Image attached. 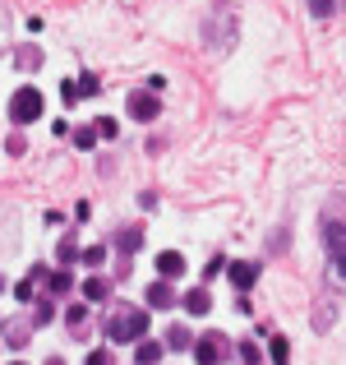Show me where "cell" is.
<instances>
[{"mask_svg": "<svg viewBox=\"0 0 346 365\" xmlns=\"http://www.w3.org/2000/svg\"><path fill=\"white\" fill-rule=\"evenodd\" d=\"M143 296H148V310H171V305H176V292H171L167 282H152Z\"/></svg>", "mask_w": 346, "mask_h": 365, "instance_id": "cell-7", "label": "cell"}, {"mask_svg": "<svg viewBox=\"0 0 346 365\" xmlns=\"http://www.w3.org/2000/svg\"><path fill=\"white\" fill-rule=\"evenodd\" d=\"M157 273H162V282H167V277H180L185 273V259H180L176 250H162L157 255Z\"/></svg>", "mask_w": 346, "mask_h": 365, "instance_id": "cell-8", "label": "cell"}, {"mask_svg": "<svg viewBox=\"0 0 346 365\" xmlns=\"http://www.w3.org/2000/svg\"><path fill=\"white\" fill-rule=\"evenodd\" d=\"M98 88H102V83L93 79V74H83V79H79V93H88V98H93V93H98Z\"/></svg>", "mask_w": 346, "mask_h": 365, "instance_id": "cell-25", "label": "cell"}, {"mask_svg": "<svg viewBox=\"0 0 346 365\" xmlns=\"http://www.w3.org/2000/svg\"><path fill=\"white\" fill-rule=\"evenodd\" d=\"M323 241L332 250V268H337V277H346V227L342 222H323Z\"/></svg>", "mask_w": 346, "mask_h": 365, "instance_id": "cell-4", "label": "cell"}, {"mask_svg": "<svg viewBox=\"0 0 346 365\" xmlns=\"http://www.w3.org/2000/svg\"><path fill=\"white\" fill-rule=\"evenodd\" d=\"M74 255H79V245H74V236H65L61 241V264H74Z\"/></svg>", "mask_w": 346, "mask_h": 365, "instance_id": "cell-19", "label": "cell"}, {"mask_svg": "<svg viewBox=\"0 0 346 365\" xmlns=\"http://www.w3.org/2000/svg\"><path fill=\"white\" fill-rule=\"evenodd\" d=\"M51 319H56V305L42 301V305H37V324H51Z\"/></svg>", "mask_w": 346, "mask_h": 365, "instance_id": "cell-22", "label": "cell"}, {"mask_svg": "<svg viewBox=\"0 0 346 365\" xmlns=\"http://www.w3.org/2000/svg\"><path fill=\"white\" fill-rule=\"evenodd\" d=\"M42 107H46V98H42V88H19L14 98H9V120L14 125H33L37 116H42Z\"/></svg>", "mask_w": 346, "mask_h": 365, "instance_id": "cell-2", "label": "cell"}, {"mask_svg": "<svg viewBox=\"0 0 346 365\" xmlns=\"http://www.w3.org/2000/svg\"><path fill=\"white\" fill-rule=\"evenodd\" d=\"M167 347H194V342H189V329H171V338H167Z\"/></svg>", "mask_w": 346, "mask_h": 365, "instance_id": "cell-18", "label": "cell"}, {"mask_svg": "<svg viewBox=\"0 0 346 365\" xmlns=\"http://www.w3.org/2000/svg\"><path fill=\"white\" fill-rule=\"evenodd\" d=\"M46 282H51V292H70V273H65V268H61V273H51Z\"/></svg>", "mask_w": 346, "mask_h": 365, "instance_id": "cell-20", "label": "cell"}, {"mask_svg": "<svg viewBox=\"0 0 346 365\" xmlns=\"http://www.w3.org/2000/svg\"><path fill=\"white\" fill-rule=\"evenodd\" d=\"M9 365H23V361H9Z\"/></svg>", "mask_w": 346, "mask_h": 365, "instance_id": "cell-27", "label": "cell"}, {"mask_svg": "<svg viewBox=\"0 0 346 365\" xmlns=\"http://www.w3.org/2000/svg\"><path fill=\"white\" fill-rule=\"evenodd\" d=\"M98 139H102V134H98V125H83V130H74V143H79V148H93Z\"/></svg>", "mask_w": 346, "mask_h": 365, "instance_id": "cell-14", "label": "cell"}, {"mask_svg": "<svg viewBox=\"0 0 346 365\" xmlns=\"http://www.w3.org/2000/svg\"><path fill=\"white\" fill-rule=\"evenodd\" d=\"M28 338H33V333H28V329H14V324H9V329H5V342H9V347H14V351L23 347Z\"/></svg>", "mask_w": 346, "mask_h": 365, "instance_id": "cell-16", "label": "cell"}, {"mask_svg": "<svg viewBox=\"0 0 346 365\" xmlns=\"http://www.w3.org/2000/svg\"><path fill=\"white\" fill-rule=\"evenodd\" d=\"M88 365H111V351L107 347H93L88 351Z\"/></svg>", "mask_w": 346, "mask_h": 365, "instance_id": "cell-21", "label": "cell"}, {"mask_svg": "<svg viewBox=\"0 0 346 365\" xmlns=\"http://www.w3.org/2000/svg\"><path fill=\"white\" fill-rule=\"evenodd\" d=\"M83 264H88V268H102V259H107V245H88V250H83Z\"/></svg>", "mask_w": 346, "mask_h": 365, "instance_id": "cell-15", "label": "cell"}, {"mask_svg": "<svg viewBox=\"0 0 346 365\" xmlns=\"http://www.w3.org/2000/svg\"><path fill=\"white\" fill-rule=\"evenodd\" d=\"M226 277H231V287H236V292H249V287L258 282V264H231Z\"/></svg>", "mask_w": 346, "mask_h": 365, "instance_id": "cell-6", "label": "cell"}, {"mask_svg": "<svg viewBox=\"0 0 346 365\" xmlns=\"http://www.w3.org/2000/svg\"><path fill=\"white\" fill-rule=\"evenodd\" d=\"M268 356H273V365H286V356H291L286 338H273V342H268Z\"/></svg>", "mask_w": 346, "mask_h": 365, "instance_id": "cell-13", "label": "cell"}, {"mask_svg": "<svg viewBox=\"0 0 346 365\" xmlns=\"http://www.w3.org/2000/svg\"><path fill=\"white\" fill-rule=\"evenodd\" d=\"M46 365H65V361H61V356H51V361H46Z\"/></svg>", "mask_w": 346, "mask_h": 365, "instance_id": "cell-26", "label": "cell"}, {"mask_svg": "<svg viewBox=\"0 0 346 365\" xmlns=\"http://www.w3.org/2000/svg\"><path fill=\"white\" fill-rule=\"evenodd\" d=\"M83 319H88V305H70V310H65V324H70V329H79Z\"/></svg>", "mask_w": 346, "mask_h": 365, "instance_id": "cell-17", "label": "cell"}, {"mask_svg": "<svg viewBox=\"0 0 346 365\" xmlns=\"http://www.w3.org/2000/svg\"><path fill=\"white\" fill-rule=\"evenodd\" d=\"M115 130H120V125H115L111 116H107V120H98V134H102V139H115Z\"/></svg>", "mask_w": 346, "mask_h": 365, "instance_id": "cell-24", "label": "cell"}, {"mask_svg": "<svg viewBox=\"0 0 346 365\" xmlns=\"http://www.w3.org/2000/svg\"><path fill=\"white\" fill-rule=\"evenodd\" d=\"M115 245H120V255H134V250L143 245V232H139V227H130V232L115 236Z\"/></svg>", "mask_w": 346, "mask_h": 365, "instance_id": "cell-10", "label": "cell"}, {"mask_svg": "<svg viewBox=\"0 0 346 365\" xmlns=\"http://www.w3.org/2000/svg\"><path fill=\"white\" fill-rule=\"evenodd\" d=\"M148 333V314L143 310H115L107 319V342H139Z\"/></svg>", "mask_w": 346, "mask_h": 365, "instance_id": "cell-1", "label": "cell"}, {"mask_svg": "<svg viewBox=\"0 0 346 365\" xmlns=\"http://www.w3.org/2000/svg\"><path fill=\"white\" fill-rule=\"evenodd\" d=\"M185 310H189V314H208V310H213V301H208V292H204V287L185 296Z\"/></svg>", "mask_w": 346, "mask_h": 365, "instance_id": "cell-9", "label": "cell"}, {"mask_svg": "<svg viewBox=\"0 0 346 365\" xmlns=\"http://www.w3.org/2000/svg\"><path fill=\"white\" fill-rule=\"evenodd\" d=\"M157 111H162L157 93H134V98H130V116H134V120L148 125V120H157Z\"/></svg>", "mask_w": 346, "mask_h": 365, "instance_id": "cell-5", "label": "cell"}, {"mask_svg": "<svg viewBox=\"0 0 346 365\" xmlns=\"http://www.w3.org/2000/svg\"><path fill=\"white\" fill-rule=\"evenodd\" d=\"M189 351H194V361H199V365H217V361H222L231 347H226V338H222V333H204V338H199Z\"/></svg>", "mask_w": 346, "mask_h": 365, "instance_id": "cell-3", "label": "cell"}, {"mask_svg": "<svg viewBox=\"0 0 346 365\" xmlns=\"http://www.w3.org/2000/svg\"><path fill=\"white\" fill-rule=\"evenodd\" d=\"M107 277H88V282H83V296H88V301H107Z\"/></svg>", "mask_w": 346, "mask_h": 365, "instance_id": "cell-12", "label": "cell"}, {"mask_svg": "<svg viewBox=\"0 0 346 365\" xmlns=\"http://www.w3.org/2000/svg\"><path fill=\"white\" fill-rule=\"evenodd\" d=\"M134 361H139V365H157V361H162V342H139Z\"/></svg>", "mask_w": 346, "mask_h": 365, "instance_id": "cell-11", "label": "cell"}, {"mask_svg": "<svg viewBox=\"0 0 346 365\" xmlns=\"http://www.w3.org/2000/svg\"><path fill=\"white\" fill-rule=\"evenodd\" d=\"M310 14H319V19H328V14H332V0H310Z\"/></svg>", "mask_w": 346, "mask_h": 365, "instance_id": "cell-23", "label": "cell"}]
</instances>
